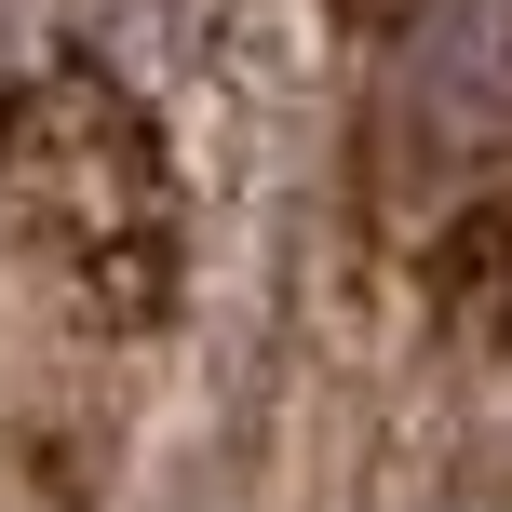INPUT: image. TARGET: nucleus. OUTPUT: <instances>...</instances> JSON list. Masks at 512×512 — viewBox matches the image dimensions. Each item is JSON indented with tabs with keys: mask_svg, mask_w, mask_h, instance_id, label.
<instances>
[{
	"mask_svg": "<svg viewBox=\"0 0 512 512\" xmlns=\"http://www.w3.org/2000/svg\"><path fill=\"white\" fill-rule=\"evenodd\" d=\"M405 95H418L432 135H499V122H512V27L486 14V0L432 14L418 54H405Z\"/></svg>",
	"mask_w": 512,
	"mask_h": 512,
	"instance_id": "f257e3e1",
	"label": "nucleus"
}]
</instances>
